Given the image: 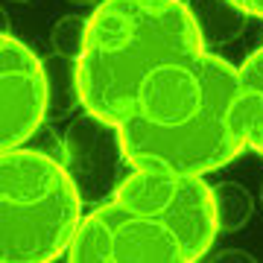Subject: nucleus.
Listing matches in <instances>:
<instances>
[{
	"label": "nucleus",
	"instance_id": "obj_7",
	"mask_svg": "<svg viewBox=\"0 0 263 263\" xmlns=\"http://www.w3.org/2000/svg\"><path fill=\"white\" fill-rule=\"evenodd\" d=\"M216 199V214H219V231H234L249 219L252 202L237 184H222L214 190Z\"/></svg>",
	"mask_w": 263,
	"mask_h": 263
},
{
	"label": "nucleus",
	"instance_id": "obj_3",
	"mask_svg": "<svg viewBox=\"0 0 263 263\" xmlns=\"http://www.w3.org/2000/svg\"><path fill=\"white\" fill-rule=\"evenodd\" d=\"M205 53L199 21L181 0H103L76 56V97L94 120L120 126L143 82Z\"/></svg>",
	"mask_w": 263,
	"mask_h": 263
},
{
	"label": "nucleus",
	"instance_id": "obj_4",
	"mask_svg": "<svg viewBox=\"0 0 263 263\" xmlns=\"http://www.w3.org/2000/svg\"><path fill=\"white\" fill-rule=\"evenodd\" d=\"M82 226V199L56 158L9 149L0 158V263H53Z\"/></svg>",
	"mask_w": 263,
	"mask_h": 263
},
{
	"label": "nucleus",
	"instance_id": "obj_1",
	"mask_svg": "<svg viewBox=\"0 0 263 263\" xmlns=\"http://www.w3.org/2000/svg\"><path fill=\"white\" fill-rule=\"evenodd\" d=\"M117 141L135 170L205 176L231 164L249 146L237 67L208 50L161 67L138 91Z\"/></svg>",
	"mask_w": 263,
	"mask_h": 263
},
{
	"label": "nucleus",
	"instance_id": "obj_6",
	"mask_svg": "<svg viewBox=\"0 0 263 263\" xmlns=\"http://www.w3.org/2000/svg\"><path fill=\"white\" fill-rule=\"evenodd\" d=\"M240 73V105H243V126L249 146L263 155V47H257L243 65Z\"/></svg>",
	"mask_w": 263,
	"mask_h": 263
},
{
	"label": "nucleus",
	"instance_id": "obj_2",
	"mask_svg": "<svg viewBox=\"0 0 263 263\" xmlns=\"http://www.w3.org/2000/svg\"><path fill=\"white\" fill-rule=\"evenodd\" d=\"M219 234L202 176L135 170L82 219L67 263H199Z\"/></svg>",
	"mask_w": 263,
	"mask_h": 263
},
{
	"label": "nucleus",
	"instance_id": "obj_8",
	"mask_svg": "<svg viewBox=\"0 0 263 263\" xmlns=\"http://www.w3.org/2000/svg\"><path fill=\"white\" fill-rule=\"evenodd\" d=\"M231 6H237L246 15H254V18H263V0H228Z\"/></svg>",
	"mask_w": 263,
	"mask_h": 263
},
{
	"label": "nucleus",
	"instance_id": "obj_5",
	"mask_svg": "<svg viewBox=\"0 0 263 263\" xmlns=\"http://www.w3.org/2000/svg\"><path fill=\"white\" fill-rule=\"evenodd\" d=\"M47 73L32 50L3 32L0 38V146L21 149L47 117Z\"/></svg>",
	"mask_w": 263,
	"mask_h": 263
}]
</instances>
